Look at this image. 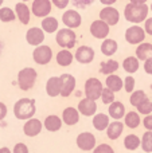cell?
Returning a JSON list of instances; mask_svg holds the SVG:
<instances>
[{
	"label": "cell",
	"mask_w": 152,
	"mask_h": 153,
	"mask_svg": "<svg viewBox=\"0 0 152 153\" xmlns=\"http://www.w3.org/2000/svg\"><path fill=\"white\" fill-rule=\"evenodd\" d=\"M150 12V7L147 4H135V3L129 1L124 8V16L128 22L135 24H139L144 22Z\"/></svg>",
	"instance_id": "cell-1"
},
{
	"label": "cell",
	"mask_w": 152,
	"mask_h": 153,
	"mask_svg": "<svg viewBox=\"0 0 152 153\" xmlns=\"http://www.w3.org/2000/svg\"><path fill=\"white\" fill-rule=\"evenodd\" d=\"M35 113H37V106H35V101L31 98H20L13 105V114L16 118L22 121L34 117Z\"/></svg>",
	"instance_id": "cell-2"
},
{
	"label": "cell",
	"mask_w": 152,
	"mask_h": 153,
	"mask_svg": "<svg viewBox=\"0 0 152 153\" xmlns=\"http://www.w3.org/2000/svg\"><path fill=\"white\" fill-rule=\"evenodd\" d=\"M38 78V73L32 67H24L18 73V86L23 91H28L34 87L35 81Z\"/></svg>",
	"instance_id": "cell-3"
},
{
	"label": "cell",
	"mask_w": 152,
	"mask_h": 153,
	"mask_svg": "<svg viewBox=\"0 0 152 153\" xmlns=\"http://www.w3.org/2000/svg\"><path fill=\"white\" fill-rule=\"evenodd\" d=\"M55 40H57V45L62 48H74L75 43H77V35H75L74 30L73 28H61V30H57V36H55Z\"/></svg>",
	"instance_id": "cell-4"
},
{
	"label": "cell",
	"mask_w": 152,
	"mask_h": 153,
	"mask_svg": "<svg viewBox=\"0 0 152 153\" xmlns=\"http://www.w3.org/2000/svg\"><path fill=\"white\" fill-rule=\"evenodd\" d=\"M104 89V85L100 81L98 78H88L83 85V93H85L86 98H90V100L97 101L100 97H101V91Z\"/></svg>",
	"instance_id": "cell-5"
},
{
	"label": "cell",
	"mask_w": 152,
	"mask_h": 153,
	"mask_svg": "<svg viewBox=\"0 0 152 153\" xmlns=\"http://www.w3.org/2000/svg\"><path fill=\"white\" fill-rule=\"evenodd\" d=\"M32 59L37 65L40 66H45L48 65L53 59V50H51L50 46L46 45H39L34 48V53H32Z\"/></svg>",
	"instance_id": "cell-6"
},
{
	"label": "cell",
	"mask_w": 152,
	"mask_h": 153,
	"mask_svg": "<svg viewBox=\"0 0 152 153\" xmlns=\"http://www.w3.org/2000/svg\"><path fill=\"white\" fill-rule=\"evenodd\" d=\"M144 39H145V31L143 27L135 24V26H131L127 28L125 40L129 45H139V43L144 42Z\"/></svg>",
	"instance_id": "cell-7"
},
{
	"label": "cell",
	"mask_w": 152,
	"mask_h": 153,
	"mask_svg": "<svg viewBox=\"0 0 152 153\" xmlns=\"http://www.w3.org/2000/svg\"><path fill=\"white\" fill-rule=\"evenodd\" d=\"M77 146L83 152H89V151H93L94 146H96L97 141H96V137H94L93 133L90 132H82L77 136Z\"/></svg>",
	"instance_id": "cell-8"
},
{
	"label": "cell",
	"mask_w": 152,
	"mask_h": 153,
	"mask_svg": "<svg viewBox=\"0 0 152 153\" xmlns=\"http://www.w3.org/2000/svg\"><path fill=\"white\" fill-rule=\"evenodd\" d=\"M89 31H90L92 36L96 38V39H105V38H108V35L110 32V26L105 23L104 20H101V19H97L90 24Z\"/></svg>",
	"instance_id": "cell-9"
},
{
	"label": "cell",
	"mask_w": 152,
	"mask_h": 153,
	"mask_svg": "<svg viewBox=\"0 0 152 153\" xmlns=\"http://www.w3.org/2000/svg\"><path fill=\"white\" fill-rule=\"evenodd\" d=\"M51 7H53L51 0H34L31 5V12L37 18H45L50 15Z\"/></svg>",
	"instance_id": "cell-10"
},
{
	"label": "cell",
	"mask_w": 152,
	"mask_h": 153,
	"mask_svg": "<svg viewBox=\"0 0 152 153\" xmlns=\"http://www.w3.org/2000/svg\"><path fill=\"white\" fill-rule=\"evenodd\" d=\"M100 19L104 20L109 26H116L120 20V12L112 5H105L101 11H100Z\"/></svg>",
	"instance_id": "cell-11"
},
{
	"label": "cell",
	"mask_w": 152,
	"mask_h": 153,
	"mask_svg": "<svg viewBox=\"0 0 152 153\" xmlns=\"http://www.w3.org/2000/svg\"><path fill=\"white\" fill-rule=\"evenodd\" d=\"M62 22H63V24L66 27L74 30L81 26V23H82V16L75 10H67L66 12H63V15H62Z\"/></svg>",
	"instance_id": "cell-12"
},
{
	"label": "cell",
	"mask_w": 152,
	"mask_h": 153,
	"mask_svg": "<svg viewBox=\"0 0 152 153\" xmlns=\"http://www.w3.org/2000/svg\"><path fill=\"white\" fill-rule=\"evenodd\" d=\"M42 129H43L42 121L38 118H34V117L26 120V124L23 125V133L27 137H35V136H38L42 132Z\"/></svg>",
	"instance_id": "cell-13"
},
{
	"label": "cell",
	"mask_w": 152,
	"mask_h": 153,
	"mask_svg": "<svg viewBox=\"0 0 152 153\" xmlns=\"http://www.w3.org/2000/svg\"><path fill=\"white\" fill-rule=\"evenodd\" d=\"M61 82H62V87H61V94L59 95H62L63 98L70 97L72 93L74 91V89H75V85H77V81H75L74 75L65 73V74L61 75Z\"/></svg>",
	"instance_id": "cell-14"
},
{
	"label": "cell",
	"mask_w": 152,
	"mask_h": 153,
	"mask_svg": "<svg viewBox=\"0 0 152 153\" xmlns=\"http://www.w3.org/2000/svg\"><path fill=\"white\" fill-rule=\"evenodd\" d=\"M26 40L30 46L37 47V46L42 45L43 40H45V31L39 27H31L26 32Z\"/></svg>",
	"instance_id": "cell-15"
},
{
	"label": "cell",
	"mask_w": 152,
	"mask_h": 153,
	"mask_svg": "<svg viewBox=\"0 0 152 153\" xmlns=\"http://www.w3.org/2000/svg\"><path fill=\"white\" fill-rule=\"evenodd\" d=\"M74 58L82 65L92 63L94 59V50L89 46H80L74 54Z\"/></svg>",
	"instance_id": "cell-16"
},
{
	"label": "cell",
	"mask_w": 152,
	"mask_h": 153,
	"mask_svg": "<svg viewBox=\"0 0 152 153\" xmlns=\"http://www.w3.org/2000/svg\"><path fill=\"white\" fill-rule=\"evenodd\" d=\"M78 111L80 114L86 117H92L97 113V103L94 100H90V98H82V100L78 102Z\"/></svg>",
	"instance_id": "cell-17"
},
{
	"label": "cell",
	"mask_w": 152,
	"mask_h": 153,
	"mask_svg": "<svg viewBox=\"0 0 152 153\" xmlns=\"http://www.w3.org/2000/svg\"><path fill=\"white\" fill-rule=\"evenodd\" d=\"M61 87H62L61 76H50L47 79V82H46V93L51 98H55L61 94Z\"/></svg>",
	"instance_id": "cell-18"
},
{
	"label": "cell",
	"mask_w": 152,
	"mask_h": 153,
	"mask_svg": "<svg viewBox=\"0 0 152 153\" xmlns=\"http://www.w3.org/2000/svg\"><path fill=\"white\" fill-rule=\"evenodd\" d=\"M15 15L19 19L22 24H28L30 19H31V11H30L28 5L24 1H19L15 4Z\"/></svg>",
	"instance_id": "cell-19"
},
{
	"label": "cell",
	"mask_w": 152,
	"mask_h": 153,
	"mask_svg": "<svg viewBox=\"0 0 152 153\" xmlns=\"http://www.w3.org/2000/svg\"><path fill=\"white\" fill-rule=\"evenodd\" d=\"M78 121H80V111H78V109L72 108V106L63 109V111H62V122L63 124L73 126V125L78 124Z\"/></svg>",
	"instance_id": "cell-20"
},
{
	"label": "cell",
	"mask_w": 152,
	"mask_h": 153,
	"mask_svg": "<svg viewBox=\"0 0 152 153\" xmlns=\"http://www.w3.org/2000/svg\"><path fill=\"white\" fill-rule=\"evenodd\" d=\"M105 130H107V137L109 138V140L115 141V140H117L121 136V133H123L124 124L120 120H115L113 122H109V125H108V128Z\"/></svg>",
	"instance_id": "cell-21"
},
{
	"label": "cell",
	"mask_w": 152,
	"mask_h": 153,
	"mask_svg": "<svg viewBox=\"0 0 152 153\" xmlns=\"http://www.w3.org/2000/svg\"><path fill=\"white\" fill-rule=\"evenodd\" d=\"M108 116L112 117L113 120H121L125 116V106L120 101H113L112 103H109V110H108Z\"/></svg>",
	"instance_id": "cell-22"
},
{
	"label": "cell",
	"mask_w": 152,
	"mask_h": 153,
	"mask_svg": "<svg viewBox=\"0 0 152 153\" xmlns=\"http://www.w3.org/2000/svg\"><path fill=\"white\" fill-rule=\"evenodd\" d=\"M62 118L58 116H55V114H51V116H47L45 118V122H43V125H45V129L48 130V132H58L59 129L62 128Z\"/></svg>",
	"instance_id": "cell-23"
},
{
	"label": "cell",
	"mask_w": 152,
	"mask_h": 153,
	"mask_svg": "<svg viewBox=\"0 0 152 153\" xmlns=\"http://www.w3.org/2000/svg\"><path fill=\"white\" fill-rule=\"evenodd\" d=\"M55 61H57V63H58L59 66L67 67V66H70V65L73 63V61H74V55L72 54V51L70 50L63 48V50L58 51V54H57V56H55Z\"/></svg>",
	"instance_id": "cell-24"
},
{
	"label": "cell",
	"mask_w": 152,
	"mask_h": 153,
	"mask_svg": "<svg viewBox=\"0 0 152 153\" xmlns=\"http://www.w3.org/2000/svg\"><path fill=\"white\" fill-rule=\"evenodd\" d=\"M136 58L139 61H145L148 58H152V43H139L136 48Z\"/></svg>",
	"instance_id": "cell-25"
},
{
	"label": "cell",
	"mask_w": 152,
	"mask_h": 153,
	"mask_svg": "<svg viewBox=\"0 0 152 153\" xmlns=\"http://www.w3.org/2000/svg\"><path fill=\"white\" fill-rule=\"evenodd\" d=\"M105 86L109 90H112V91L117 93L123 89V79L118 75H116L115 73L109 74V75H107V79H105Z\"/></svg>",
	"instance_id": "cell-26"
},
{
	"label": "cell",
	"mask_w": 152,
	"mask_h": 153,
	"mask_svg": "<svg viewBox=\"0 0 152 153\" xmlns=\"http://www.w3.org/2000/svg\"><path fill=\"white\" fill-rule=\"evenodd\" d=\"M118 45L115 39H109V38H105L104 42L101 43V53L105 56H112L117 53Z\"/></svg>",
	"instance_id": "cell-27"
},
{
	"label": "cell",
	"mask_w": 152,
	"mask_h": 153,
	"mask_svg": "<svg viewBox=\"0 0 152 153\" xmlns=\"http://www.w3.org/2000/svg\"><path fill=\"white\" fill-rule=\"evenodd\" d=\"M109 125V116L105 113H97L93 116V126L96 130L102 132Z\"/></svg>",
	"instance_id": "cell-28"
},
{
	"label": "cell",
	"mask_w": 152,
	"mask_h": 153,
	"mask_svg": "<svg viewBox=\"0 0 152 153\" xmlns=\"http://www.w3.org/2000/svg\"><path fill=\"white\" fill-rule=\"evenodd\" d=\"M118 67H120V63H118L117 61H115V59H108V61L101 62V65H100V71L104 75H109V74H113V73L117 71Z\"/></svg>",
	"instance_id": "cell-29"
},
{
	"label": "cell",
	"mask_w": 152,
	"mask_h": 153,
	"mask_svg": "<svg viewBox=\"0 0 152 153\" xmlns=\"http://www.w3.org/2000/svg\"><path fill=\"white\" fill-rule=\"evenodd\" d=\"M40 26H42V30L45 32H47V34H54V32L58 30L59 23L54 16H45L42 23H40Z\"/></svg>",
	"instance_id": "cell-30"
},
{
	"label": "cell",
	"mask_w": 152,
	"mask_h": 153,
	"mask_svg": "<svg viewBox=\"0 0 152 153\" xmlns=\"http://www.w3.org/2000/svg\"><path fill=\"white\" fill-rule=\"evenodd\" d=\"M140 67V62L136 56H127L123 62V69L124 71H127L128 74H135Z\"/></svg>",
	"instance_id": "cell-31"
},
{
	"label": "cell",
	"mask_w": 152,
	"mask_h": 153,
	"mask_svg": "<svg viewBox=\"0 0 152 153\" xmlns=\"http://www.w3.org/2000/svg\"><path fill=\"white\" fill-rule=\"evenodd\" d=\"M140 122L142 120H140V114L137 111H129L124 116V125H127L129 129H136L140 125Z\"/></svg>",
	"instance_id": "cell-32"
},
{
	"label": "cell",
	"mask_w": 152,
	"mask_h": 153,
	"mask_svg": "<svg viewBox=\"0 0 152 153\" xmlns=\"http://www.w3.org/2000/svg\"><path fill=\"white\" fill-rule=\"evenodd\" d=\"M124 146L127 151H136L140 146V137L136 134H128L124 138Z\"/></svg>",
	"instance_id": "cell-33"
},
{
	"label": "cell",
	"mask_w": 152,
	"mask_h": 153,
	"mask_svg": "<svg viewBox=\"0 0 152 153\" xmlns=\"http://www.w3.org/2000/svg\"><path fill=\"white\" fill-rule=\"evenodd\" d=\"M140 145L145 153H152V130H147L140 138Z\"/></svg>",
	"instance_id": "cell-34"
},
{
	"label": "cell",
	"mask_w": 152,
	"mask_h": 153,
	"mask_svg": "<svg viewBox=\"0 0 152 153\" xmlns=\"http://www.w3.org/2000/svg\"><path fill=\"white\" fill-rule=\"evenodd\" d=\"M16 19L15 11H12L10 7H0V20L3 23H10Z\"/></svg>",
	"instance_id": "cell-35"
},
{
	"label": "cell",
	"mask_w": 152,
	"mask_h": 153,
	"mask_svg": "<svg viewBox=\"0 0 152 153\" xmlns=\"http://www.w3.org/2000/svg\"><path fill=\"white\" fill-rule=\"evenodd\" d=\"M136 109H137V113L144 114V116L152 113V100H150L148 97H145L144 100L136 106Z\"/></svg>",
	"instance_id": "cell-36"
},
{
	"label": "cell",
	"mask_w": 152,
	"mask_h": 153,
	"mask_svg": "<svg viewBox=\"0 0 152 153\" xmlns=\"http://www.w3.org/2000/svg\"><path fill=\"white\" fill-rule=\"evenodd\" d=\"M147 97V94H145L144 90H136V91H132L131 93V98H129V103H131L132 106H135L136 108L137 105H139L140 102H142L144 98Z\"/></svg>",
	"instance_id": "cell-37"
},
{
	"label": "cell",
	"mask_w": 152,
	"mask_h": 153,
	"mask_svg": "<svg viewBox=\"0 0 152 153\" xmlns=\"http://www.w3.org/2000/svg\"><path fill=\"white\" fill-rule=\"evenodd\" d=\"M101 101L105 103V105H109V103H112L113 101H115V91H112V90H109L108 87H104L101 91Z\"/></svg>",
	"instance_id": "cell-38"
},
{
	"label": "cell",
	"mask_w": 152,
	"mask_h": 153,
	"mask_svg": "<svg viewBox=\"0 0 152 153\" xmlns=\"http://www.w3.org/2000/svg\"><path fill=\"white\" fill-rule=\"evenodd\" d=\"M135 85H136V81L132 75H128L125 79H123V87L127 93H132L135 90Z\"/></svg>",
	"instance_id": "cell-39"
},
{
	"label": "cell",
	"mask_w": 152,
	"mask_h": 153,
	"mask_svg": "<svg viewBox=\"0 0 152 153\" xmlns=\"http://www.w3.org/2000/svg\"><path fill=\"white\" fill-rule=\"evenodd\" d=\"M93 153H115V149L108 144H101V145H96L93 149Z\"/></svg>",
	"instance_id": "cell-40"
},
{
	"label": "cell",
	"mask_w": 152,
	"mask_h": 153,
	"mask_svg": "<svg viewBox=\"0 0 152 153\" xmlns=\"http://www.w3.org/2000/svg\"><path fill=\"white\" fill-rule=\"evenodd\" d=\"M73 4L78 8H86L94 3V0H72Z\"/></svg>",
	"instance_id": "cell-41"
},
{
	"label": "cell",
	"mask_w": 152,
	"mask_h": 153,
	"mask_svg": "<svg viewBox=\"0 0 152 153\" xmlns=\"http://www.w3.org/2000/svg\"><path fill=\"white\" fill-rule=\"evenodd\" d=\"M12 153H28V148L24 143H18L12 149Z\"/></svg>",
	"instance_id": "cell-42"
},
{
	"label": "cell",
	"mask_w": 152,
	"mask_h": 153,
	"mask_svg": "<svg viewBox=\"0 0 152 153\" xmlns=\"http://www.w3.org/2000/svg\"><path fill=\"white\" fill-rule=\"evenodd\" d=\"M51 3H53V4L55 5L57 8H59V10H63V8H66L67 5H69L70 0H51Z\"/></svg>",
	"instance_id": "cell-43"
},
{
	"label": "cell",
	"mask_w": 152,
	"mask_h": 153,
	"mask_svg": "<svg viewBox=\"0 0 152 153\" xmlns=\"http://www.w3.org/2000/svg\"><path fill=\"white\" fill-rule=\"evenodd\" d=\"M143 125H144V128L147 130H152V113L147 114V116L144 117V120H143Z\"/></svg>",
	"instance_id": "cell-44"
},
{
	"label": "cell",
	"mask_w": 152,
	"mask_h": 153,
	"mask_svg": "<svg viewBox=\"0 0 152 153\" xmlns=\"http://www.w3.org/2000/svg\"><path fill=\"white\" fill-rule=\"evenodd\" d=\"M144 31L145 34L152 35V18H147L144 20Z\"/></svg>",
	"instance_id": "cell-45"
},
{
	"label": "cell",
	"mask_w": 152,
	"mask_h": 153,
	"mask_svg": "<svg viewBox=\"0 0 152 153\" xmlns=\"http://www.w3.org/2000/svg\"><path fill=\"white\" fill-rule=\"evenodd\" d=\"M144 71L148 75H152V58H148L144 61Z\"/></svg>",
	"instance_id": "cell-46"
},
{
	"label": "cell",
	"mask_w": 152,
	"mask_h": 153,
	"mask_svg": "<svg viewBox=\"0 0 152 153\" xmlns=\"http://www.w3.org/2000/svg\"><path fill=\"white\" fill-rule=\"evenodd\" d=\"M7 113H8L7 105H5L4 102H0V121L5 118V116H7Z\"/></svg>",
	"instance_id": "cell-47"
},
{
	"label": "cell",
	"mask_w": 152,
	"mask_h": 153,
	"mask_svg": "<svg viewBox=\"0 0 152 153\" xmlns=\"http://www.w3.org/2000/svg\"><path fill=\"white\" fill-rule=\"evenodd\" d=\"M116 1H117V0H100V3H102L104 5H112V4H115Z\"/></svg>",
	"instance_id": "cell-48"
},
{
	"label": "cell",
	"mask_w": 152,
	"mask_h": 153,
	"mask_svg": "<svg viewBox=\"0 0 152 153\" xmlns=\"http://www.w3.org/2000/svg\"><path fill=\"white\" fill-rule=\"evenodd\" d=\"M0 153H12V152H11L10 148H7V146H3V148H0Z\"/></svg>",
	"instance_id": "cell-49"
},
{
	"label": "cell",
	"mask_w": 152,
	"mask_h": 153,
	"mask_svg": "<svg viewBox=\"0 0 152 153\" xmlns=\"http://www.w3.org/2000/svg\"><path fill=\"white\" fill-rule=\"evenodd\" d=\"M131 3H135V4H144V3H147V0H131Z\"/></svg>",
	"instance_id": "cell-50"
},
{
	"label": "cell",
	"mask_w": 152,
	"mask_h": 153,
	"mask_svg": "<svg viewBox=\"0 0 152 153\" xmlns=\"http://www.w3.org/2000/svg\"><path fill=\"white\" fill-rule=\"evenodd\" d=\"M3 1H4V0H0V7H1V4H3Z\"/></svg>",
	"instance_id": "cell-51"
},
{
	"label": "cell",
	"mask_w": 152,
	"mask_h": 153,
	"mask_svg": "<svg viewBox=\"0 0 152 153\" xmlns=\"http://www.w3.org/2000/svg\"><path fill=\"white\" fill-rule=\"evenodd\" d=\"M22 1H24V3H26V1H28V0H22Z\"/></svg>",
	"instance_id": "cell-52"
},
{
	"label": "cell",
	"mask_w": 152,
	"mask_h": 153,
	"mask_svg": "<svg viewBox=\"0 0 152 153\" xmlns=\"http://www.w3.org/2000/svg\"><path fill=\"white\" fill-rule=\"evenodd\" d=\"M150 10H151V11H152V4H151V7H150Z\"/></svg>",
	"instance_id": "cell-53"
},
{
	"label": "cell",
	"mask_w": 152,
	"mask_h": 153,
	"mask_svg": "<svg viewBox=\"0 0 152 153\" xmlns=\"http://www.w3.org/2000/svg\"><path fill=\"white\" fill-rule=\"evenodd\" d=\"M151 89H152V85H151Z\"/></svg>",
	"instance_id": "cell-54"
}]
</instances>
